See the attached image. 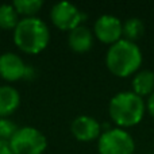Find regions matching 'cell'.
<instances>
[{
	"mask_svg": "<svg viewBox=\"0 0 154 154\" xmlns=\"http://www.w3.org/2000/svg\"><path fill=\"white\" fill-rule=\"evenodd\" d=\"M142 64V51L134 42L120 39L109 46L106 56V65L108 70L116 77L134 75Z\"/></svg>",
	"mask_w": 154,
	"mask_h": 154,
	"instance_id": "1",
	"label": "cell"
},
{
	"mask_svg": "<svg viewBox=\"0 0 154 154\" xmlns=\"http://www.w3.org/2000/svg\"><path fill=\"white\" fill-rule=\"evenodd\" d=\"M146 104L134 92H119L111 99L108 114L119 128L133 127L143 119Z\"/></svg>",
	"mask_w": 154,
	"mask_h": 154,
	"instance_id": "3",
	"label": "cell"
},
{
	"mask_svg": "<svg viewBox=\"0 0 154 154\" xmlns=\"http://www.w3.org/2000/svg\"><path fill=\"white\" fill-rule=\"evenodd\" d=\"M50 19L57 29L70 32L80 26L82 15L75 4L69 2H60L51 7Z\"/></svg>",
	"mask_w": 154,
	"mask_h": 154,
	"instance_id": "6",
	"label": "cell"
},
{
	"mask_svg": "<svg viewBox=\"0 0 154 154\" xmlns=\"http://www.w3.org/2000/svg\"><path fill=\"white\" fill-rule=\"evenodd\" d=\"M97 150L99 154H133L135 143L126 130L115 127L101 133L97 141Z\"/></svg>",
	"mask_w": 154,
	"mask_h": 154,
	"instance_id": "5",
	"label": "cell"
},
{
	"mask_svg": "<svg viewBox=\"0 0 154 154\" xmlns=\"http://www.w3.org/2000/svg\"><path fill=\"white\" fill-rule=\"evenodd\" d=\"M18 15H23L26 18H35L43 5L42 0H15L12 3Z\"/></svg>",
	"mask_w": 154,
	"mask_h": 154,
	"instance_id": "15",
	"label": "cell"
},
{
	"mask_svg": "<svg viewBox=\"0 0 154 154\" xmlns=\"http://www.w3.org/2000/svg\"><path fill=\"white\" fill-rule=\"evenodd\" d=\"M146 109L147 112H149L150 115L154 118V92L152 93V95L147 97V103H146Z\"/></svg>",
	"mask_w": 154,
	"mask_h": 154,
	"instance_id": "17",
	"label": "cell"
},
{
	"mask_svg": "<svg viewBox=\"0 0 154 154\" xmlns=\"http://www.w3.org/2000/svg\"><path fill=\"white\" fill-rule=\"evenodd\" d=\"M73 137L80 142H92L101 135V126L95 118L88 115H80L70 125Z\"/></svg>",
	"mask_w": 154,
	"mask_h": 154,
	"instance_id": "9",
	"label": "cell"
},
{
	"mask_svg": "<svg viewBox=\"0 0 154 154\" xmlns=\"http://www.w3.org/2000/svg\"><path fill=\"white\" fill-rule=\"evenodd\" d=\"M20 106V95L10 85L0 87V119L10 116Z\"/></svg>",
	"mask_w": 154,
	"mask_h": 154,
	"instance_id": "11",
	"label": "cell"
},
{
	"mask_svg": "<svg viewBox=\"0 0 154 154\" xmlns=\"http://www.w3.org/2000/svg\"><path fill=\"white\" fill-rule=\"evenodd\" d=\"M18 128L19 127L12 122V120L7 119V118L0 119V139H4V141L10 142V139L15 135Z\"/></svg>",
	"mask_w": 154,
	"mask_h": 154,
	"instance_id": "16",
	"label": "cell"
},
{
	"mask_svg": "<svg viewBox=\"0 0 154 154\" xmlns=\"http://www.w3.org/2000/svg\"><path fill=\"white\" fill-rule=\"evenodd\" d=\"M50 41V32L39 18H23L14 30V42L26 54H38L45 50Z\"/></svg>",
	"mask_w": 154,
	"mask_h": 154,
	"instance_id": "2",
	"label": "cell"
},
{
	"mask_svg": "<svg viewBox=\"0 0 154 154\" xmlns=\"http://www.w3.org/2000/svg\"><path fill=\"white\" fill-rule=\"evenodd\" d=\"M10 147L14 154H43L48 147V139L38 128L24 126L19 127L10 139Z\"/></svg>",
	"mask_w": 154,
	"mask_h": 154,
	"instance_id": "4",
	"label": "cell"
},
{
	"mask_svg": "<svg viewBox=\"0 0 154 154\" xmlns=\"http://www.w3.org/2000/svg\"><path fill=\"white\" fill-rule=\"evenodd\" d=\"M93 32L100 42L114 45L123 37V23L114 15H103L95 22Z\"/></svg>",
	"mask_w": 154,
	"mask_h": 154,
	"instance_id": "7",
	"label": "cell"
},
{
	"mask_svg": "<svg viewBox=\"0 0 154 154\" xmlns=\"http://www.w3.org/2000/svg\"><path fill=\"white\" fill-rule=\"evenodd\" d=\"M10 147V142L8 141H4V139H0V153L7 150Z\"/></svg>",
	"mask_w": 154,
	"mask_h": 154,
	"instance_id": "18",
	"label": "cell"
},
{
	"mask_svg": "<svg viewBox=\"0 0 154 154\" xmlns=\"http://www.w3.org/2000/svg\"><path fill=\"white\" fill-rule=\"evenodd\" d=\"M68 42H69V46L73 51H76V53H87L93 46L92 32H91V30L88 27L80 24L79 27H76L75 30H72L69 32Z\"/></svg>",
	"mask_w": 154,
	"mask_h": 154,
	"instance_id": "10",
	"label": "cell"
},
{
	"mask_svg": "<svg viewBox=\"0 0 154 154\" xmlns=\"http://www.w3.org/2000/svg\"><path fill=\"white\" fill-rule=\"evenodd\" d=\"M143 32L145 26L139 18H130L123 23V37L126 41L135 43V41L139 39L143 35Z\"/></svg>",
	"mask_w": 154,
	"mask_h": 154,
	"instance_id": "13",
	"label": "cell"
},
{
	"mask_svg": "<svg viewBox=\"0 0 154 154\" xmlns=\"http://www.w3.org/2000/svg\"><path fill=\"white\" fill-rule=\"evenodd\" d=\"M30 69L26 62L15 53H7L0 56V77L7 81H19L30 76Z\"/></svg>",
	"mask_w": 154,
	"mask_h": 154,
	"instance_id": "8",
	"label": "cell"
},
{
	"mask_svg": "<svg viewBox=\"0 0 154 154\" xmlns=\"http://www.w3.org/2000/svg\"><path fill=\"white\" fill-rule=\"evenodd\" d=\"M133 92L143 99L154 92V72L152 70H141L133 79Z\"/></svg>",
	"mask_w": 154,
	"mask_h": 154,
	"instance_id": "12",
	"label": "cell"
},
{
	"mask_svg": "<svg viewBox=\"0 0 154 154\" xmlns=\"http://www.w3.org/2000/svg\"><path fill=\"white\" fill-rule=\"evenodd\" d=\"M0 154H14V152H12V150H11V147H8L7 150H4V152H2Z\"/></svg>",
	"mask_w": 154,
	"mask_h": 154,
	"instance_id": "19",
	"label": "cell"
},
{
	"mask_svg": "<svg viewBox=\"0 0 154 154\" xmlns=\"http://www.w3.org/2000/svg\"><path fill=\"white\" fill-rule=\"evenodd\" d=\"M19 23V15L12 4L0 5V29L15 30Z\"/></svg>",
	"mask_w": 154,
	"mask_h": 154,
	"instance_id": "14",
	"label": "cell"
}]
</instances>
